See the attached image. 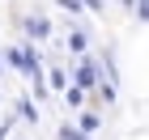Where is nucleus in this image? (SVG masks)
<instances>
[{
  "label": "nucleus",
  "instance_id": "5",
  "mask_svg": "<svg viewBox=\"0 0 149 140\" xmlns=\"http://www.w3.org/2000/svg\"><path fill=\"white\" fill-rule=\"evenodd\" d=\"M64 102H68V106H81V102H85V93H81V85H72V89H64Z\"/></svg>",
  "mask_w": 149,
  "mask_h": 140
},
{
  "label": "nucleus",
  "instance_id": "4",
  "mask_svg": "<svg viewBox=\"0 0 149 140\" xmlns=\"http://www.w3.org/2000/svg\"><path fill=\"white\" fill-rule=\"evenodd\" d=\"M77 85H81V89L94 85V68H90V64H81V68H77Z\"/></svg>",
  "mask_w": 149,
  "mask_h": 140
},
{
  "label": "nucleus",
  "instance_id": "2",
  "mask_svg": "<svg viewBox=\"0 0 149 140\" xmlns=\"http://www.w3.org/2000/svg\"><path fill=\"white\" fill-rule=\"evenodd\" d=\"M26 34H34V38H47V34H51V26H47L43 17H26Z\"/></svg>",
  "mask_w": 149,
  "mask_h": 140
},
{
  "label": "nucleus",
  "instance_id": "10",
  "mask_svg": "<svg viewBox=\"0 0 149 140\" xmlns=\"http://www.w3.org/2000/svg\"><path fill=\"white\" fill-rule=\"evenodd\" d=\"M90 132H72V128H60V140H85Z\"/></svg>",
  "mask_w": 149,
  "mask_h": 140
},
{
  "label": "nucleus",
  "instance_id": "9",
  "mask_svg": "<svg viewBox=\"0 0 149 140\" xmlns=\"http://www.w3.org/2000/svg\"><path fill=\"white\" fill-rule=\"evenodd\" d=\"M81 132H98V115H81Z\"/></svg>",
  "mask_w": 149,
  "mask_h": 140
},
{
  "label": "nucleus",
  "instance_id": "1",
  "mask_svg": "<svg viewBox=\"0 0 149 140\" xmlns=\"http://www.w3.org/2000/svg\"><path fill=\"white\" fill-rule=\"evenodd\" d=\"M9 59L26 72V77H34V72L43 68V64H38V55H34V47H26V43H22V47H13V51H9Z\"/></svg>",
  "mask_w": 149,
  "mask_h": 140
},
{
  "label": "nucleus",
  "instance_id": "6",
  "mask_svg": "<svg viewBox=\"0 0 149 140\" xmlns=\"http://www.w3.org/2000/svg\"><path fill=\"white\" fill-rule=\"evenodd\" d=\"M68 51H85V34H81V30L68 34Z\"/></svg>",
  "mask_w": 149,
  "mask_h": 140
},
{
  "label": "nucleus",
  "instance_id": "7",
  "mask_svg": "<svg viewBox=\"0 0 149 140\" xmlns=\"http://www.w3.org/2000/svg\"><path fill=\"white\" fill-rule=\"evenodd\" d=\"M51 85H56V89H68V77H64L60 68H51Z\"/></svg>",
  "mask_w": 149,
  "mask_h": 140
},
{
  "label": "nucleus",
  "instance_id": "11",
  "mask_svg": "<svg viewBox=\"0 0 149 140\" xmlns=\"http://www.w3.org/2000/svg\"><path fill=\"white\" fill-rule=\"evenodd\" d=\"M136 17H141V21H149V0H136Z\"/></svg>",
  "mask_w": 149,
  "mask_h": 140
},
{
  "label": "nucleus",
  "instance_id": "13",
  "mask_svg": "<svg viewBox=\"0 0 149 140\" xmlns=\"http://www.w3.org/2000/svg\"><path fill=\"white\" fill-rule=\"evenodd\" d=\"M85 4H90V9H94V13H98V9H102V0H85Z\"/></svg>",
  "mask_w": 149,
  "mask_h": 140
},
{
  "label": "nucleus",
  "instance_id": "8",
  "mask_svg": "<svg viewBox=\"0 0 149 140\" xmlns=\"http://www.w3.org/2000/svg\"><path fill=\"white\" fill-rule=\"evenodd\" d=\"M17 110H22V119H26V123H38V115H34V106H30V102H22Z\"/></svg>",
  "mask_w": 149,
  "mask_h": 140
},
{
  "label": "nucleus",
  "instance_id": "3",
  "mask_svg": "<svg viewBox=\"0 0 149 140\" xmlns=\"http://www.w3.org/2000/svg\"><path fill=\"white\" fill-rule=\"evenodd\" d=\"M30 85H34V89H30V93H34L38 102H43V98H47V72H43V68H38V72H34V77H30Z\"/></svg>",
  "mask_w": 149,
  "mask_h": 140
},
{
  "label": "nucleus",
  "instance_id": "12",
  "mask_svg": "<svg viewBox=\"0 0 149 140\" xmlns=\"http://www.w3.org/2000/svg\"><path fill=\"white\" fill-rule=\"evenodd\" d=\"M9 128H13V123H9V119H4V128H0V140H9Z\"/></svg>",
  "mask_w": 149,
  "mask_h": 140
}]
</instances>
